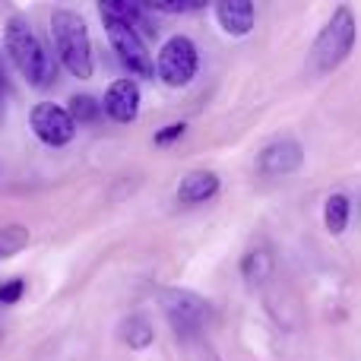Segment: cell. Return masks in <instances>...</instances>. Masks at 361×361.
Returning <instances> with one entry per match:
<instances>
[{"label":"cell","instance_id":"obj_4","mask_svg":"<svg viewBox=\"0 0 361 361\" xmlns=\"http://www.w3.org/2000/svg\"><path fill=\"white\" fill-rule=\"evenodd\" d=\"M99 13H102V19H105V29H108V38H111V48H114V54H118V61L124 63L133 76H156V63H152L140 32L133 29L130 23H124L118 13L108 10L105 4L99 6Z\"/></svg>","mask_w":361,"mask_h":361},{"label":"cell","instance_id":"obj_6","mask_svg":"<svg viewBox=\"0 0 361 361\" xmlns=\"http://www.w3.org/2000/svg\"><path fill=\"white\" fill-rule=\"evenodd\" d=\"M197 44L190 42L187 35H175L162 44L159 51V61H156V70H159V80L165 86H187V82L197 76Z\"/></svg>","mask_w":361,"mask_h":361},{"label":"cell","instance_id":"obj_21","mask_svg":"<svg viewBox=\"0 0 361 361\" xmlns=\"http://www.w3.org/2000/svg\"><path fill=\"white\" fill-rule=\"evenodd\" d=\"M0 95H4V70H0Z\"/></svg>","mask_w":361,"mask_h":361},{"label":"cell","instance_id":"obj_20","mask_svg":"<svg viewBox=\"0 0 361 361\" xmlns=\"http://www.w3.org/2000/svg\"><path fill=\"white\" fill-rule=\"evenodd\" d=\"M184 130H187L184 124H169V127H165V130H159V133H156V137H152V140H156L159 146H165V143H171V140L184 137Z\"/></svg>","mask_w":361,"mask_h":361},{"label":"cell","instance_id":"obj_18","mask_svg":"<svg viewBox=\"0 0 361 361\" xmlns=\"http://www.w3.org/2000/svg\"><path fill=\"white\" fill-rule=\"evenodd\" d=\"M149 13H193L200 10V0H175V4H162V0H152V4H143Z\"/></svg>","mask_w":361,"mask_h":361},{"label":"cell","instance_id":"obj_17","mask_svg":"<svg viewBox=\"0 0 361 361\" xmlns=\"http://www.w3.org/2000/svg\"><path fill=\"white\" fill-rule=\"evenodd\" d=\"M180 343L187 349V361H219L212 355V345L203 336H190V339H180Z\"/></svg>","mask_w":361,"mask_h":361},{"label":"cell","instance_id":"obj_11","mask_svg":"<svg viewBox=\"0 0 361 361\" xmlns=\"http://www.w3.org/2000/svg\"><path fill=\"white\" fill-rule=\"evenodd\" d=\"M219 193V178L212 171H190V175L180 178L178 184V200L187 206H197V203H206Z\"/></svg>","mask_w":361,"mask_h":361},{"label":"cell","instance_id":"obj_5","mask_svg":"<svg viewBox=\"0 0 361 361\" xmlns=\"http://www.w3.org/2000/svg\"><path fill=\"white\" fill-rule=\"evenodd\" d=\"M162 311L169 317V324L175 326L178 339H190V336H203V326L209 324L212 307L206 298H200L190 288H165L162 292Z\"/></svg>","mask_w":361,"mask_h":361},{"label":"cell","instance_id":"obj_15","mask_svg":"<svg viewBox=\"0 0 361 361\" xmlns=\"http://www.w3.org/2000/svg\"><path fill=\"white\" fill-rule=\"evenodd\" d=\"M25 244H29V228L25 225H4L0 228V260L19 254Z\"/></svg>","mask_w":361,"mask_h":361},{"label":"cell","instance_id":"obj_13","mask_svg":"<svg viewBox=\"0 0 361 361\" xmlns=\"http://www.w3.org/2000/svg\"><path fill=\"white\" fill-rule=\"evenodd\" d=\"M349 197L345 193H330L324 206V225L330 235H343L345 225H349Z\"/></svg>","mask_w":361,"mask_h":361},{"label":"cell","instance_id":"obj_2","mask_svg":"<svg viewBox=\"0 0 361 361\" xmlns=\"http://www.w3.org/2000/svg\"><path fill=\"white\" fill-rule=\"evenodd\" d=\"M51 38L61 63L80 80L92 76V38L82 23L80 13L73 10H54L51 13Z\"/></svg>","mask_w":361,"mask_h":361},{"label":"cell","instance_id":"obj_19","mask_svg":"<svg viewBox=\"0 0 361 361\" xmlns=\"http://www.w3.org/2000/svg\"><path fill=\"white\" fill-rule=\"evenodd\" d=\"M23 292H25V282L23 279L4 282V286H0V305H16V301L23 298Z\"/></svg>","mask_w":361,"mask_h":361},{"label":"cell","instance_id":"obj_8","mask_svg":"<svg viewBox=\"0 0 361 361\" xmlns=\"http://www.w3.org/2000/svg\"><path fill=\"white\" fill-rule=\"evenodd\" d=\"M301 162H305L301 143H295V140H276V143H269L267 149L260 152L257 171L267 178H286V175H292V171H298Z\"/></svg>","mask_w":361,"mask_h":361},{"label":"cell","instance_id":"obj_7","mask_svg":"<svg viewBox=\"0 0 361 361\" xmlns=\"http://www.w3.org/2000/svg\"><path fill=\"white\" fill-rule=\"evenodd\" d=\"M29 124H32V133L48 146H67L76 137V124L70 118V111L54 105V102H42V105L32 108Z\"/></svg>","mask_w":361,"mask_h":361},{"label":"cell","instance_id":"obj_1","mask_svg":"<svg viewBox=\"0 0 361 361\" xmlns=\"http://www.w3.org/2000/svg\"><path fill=\"white\" fill-rule=\"evenodd\" d=\"M6 51H10L16 70L25 76V82L35 89H48L54 82V61L44 51L42 38L35 35L29 23L23 16H13L6 23Z\"/></svg>","mask_w":361,"mask_h":361},{"label":"cell","instance_id":"obj_3","mask_svg":"<svg viewBox=\"0 0 361 361\" xmlns=\"http://www.w3.org/2000/svg\"><path fill=\"white\" fill-rule=\"evenodd\" d=\"M352 44H355V16H352L349 6H339L330 16V23L320 29L317 42L311 48V57H307V70L314 76L336 70L349 57Z\"/></svg>","mask_w":361,"mask_h":361},{"label":"cell","instance_id":"obj_14","mask_svg":"<svg viewBox=\"0 0 361 361\" xmlns=\"http://www.w3.org/2000/svg\"><path fill=\"white\" fill-rule=\"evenodd\" d=\"M121 339H124L130 349H146V345H152V339H156V330H152V324L146 317H127L124 324H121Z\"/></svg>","mask_w":361,"mask_h":361},{"label":"cell","instance_id":"obj_12","mask_svg":"<svg viewBox=\"0 0 361 361\" xmlns=\"http://www.w3.org/2000/svg\"><path fill=\"white\" fill-rule=\"evenodd\" d=\"M241 273L247 282H267L273 276V254H269L267 244H257L244 254L241 260Z\"/></svg>","mask_w":361,"mask_h":361},{"label":"cell","instance_id":"obj_10","mask_svg":"<svg viewBox=\"0 0 361 361\" xmlns=\"http://www.w3.org/2000/svg\"><path fill=\"white\" fill-rule=\"evenodd\" d=\"M216 19L228 35L241 38L254 29V4L250 0H222L216 6Z\"/></svg>","mask_w":361,"mask_h":361},{"label":"cell","instance_id":"obj_16","mask_svg":"<svg viewBox=\"0 0 361 361\" xmlns=\"http://www.w3.org/2000/svg\"><path fill=\"white\" fill-rule=\"evenodd\" d=\"M70 118H73V124H92V121H99L102 114V102H95L92 95H73L70 99Z\"/></svg>","mask_w":361,"mask_h":361},{"label":"cell","instance_id":"obj_9","mask_svg":"<svg viewBox=\"0 0 361 361\" xmlns=\"http://www.w3.org/2000/svg\"><path fill=\"white\" fill-rule=\"evenodd\" d=\"M105 114L118 124H130L140 114V86L133 80H118L105 92Z\"/></svg>","mask_w":361,"mask_h":361}]
</instances>
